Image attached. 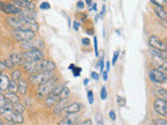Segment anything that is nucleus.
<instances>
[{
  "label": "nucleus",
  "instance_id": "nucleus-14",
  "mask_svg": "<svg viewBox=\"0 0 167 125\" xmlns=\"http://www.w3.org/2000/svg\"><path fill=\"white\" fill-rule=\"evenodd\" d=\"M68 104V100L65 99V100H58V101L55 103L54 106H53V114L54 115H60L62 112H63V109L66 108Z\"/></svg>",
  "mask_w": 167,
  "mask_h": 125
},
{
  "label": "nucleus",
  "instance_id": "nucleus-35",
  "mask_svg": "<svg viewBox=\"0 0 167 125\" xmlns=\"http://www.w3.org/2000/svg\"><path fill=\"white\" fill-rule=\"evenodd\" d=\"M4 64H5V67L8 68V69H13L15 67V65L13 64V62H12L10 58L7 59V61L4 62Z\"/></svg>",
  "mask_w": 167,
  "mask_h": 125
},
{
  "label": "nucleus",
  "instance_id": "nucleus-21",
  "mask_svg": "<svg viewBox=\"0 0 167 125\" xmlns=\"http://www.w3.org/2000/svg\"><path fill=\"white\" fill-rule=\"evenodd\" d=\"M8 81H10V79H8L7 75H0V93L8 90Z\"/></svg>",
  "mask_w": 167,
  "mask_h": 125
},
{
  "label": "nucleus",
  "instance_id": "nucleus-20",
  "mask_svg": "<svg viewBox=\"0 0 167 125\" xmlns=\"http://www.w3.org/2000/svg\"><path fill=\"white\" fill-rule=\"evenodd\" d=\"M154 95L159 97L158 99H164L166 100L167 98V92L165 91V89H163V88H157L154 87Z\"/></svg>",
  "mask_w": 167,
  "mask_h": 125
},
{
  "label": "nucleus",
  "instance_id": "nucleus-54",
  "mask_svg": "<svg viewBox=\"0 0 167 125\" xmlns=\"http://www.w3.org/2000/svg\"><path fill=\"white\" fill-rule=\"evenodd\" d=\"M2 5H3V2L0 1V11H2Z\"/></svg>",
  "mask_w": 167,
  "mask_h": 125
},
{
  "label": "nucleus",
  "instance_id": "nucleus-47",
  "mask_svg": "<svg viewBox=\"0 0 167 125\" xmlns=\"http://www.w3.org/2000/svg\"><path fill=\"white\" fill-rule=\"evenodd\" d=\"M84 5H85V2H83V1L77 2V8H84Z\"/></svg>",
  "mask_w": 167,
  "mask_h": 125
},
{
  "label": "nucleus",
  "instance_id": "nucleus-9",
  "mask_svg": "<svg viewBox=\"0 0 167 125\" xmlns=\"http://www.w3.org/2000/svg\"><path fill=\"white\" fill-rule=\"evenodd\" d=\"M149 45L156 50V51H166V45L162 40H160L159 38L156 36H151L149 39Z\"/></svg>",
  "mask_w": 167,
  "mask_h": 125
},
{
  "label": "nucleus",
  "instance_id": "nucleus-11",
  "mask_svg": "<svg viewBox=\"0 0 167 125\" xmlns=\"http://www.w3.org/2000/svg\"><path fill=\"white\" fill-rule=\"evenodd\" d=\"M43 47H44V43L42 41H35V42L30 41V42L24 43L22 45V48L27 50V51H30V50H40Z\"/></svg>",
  "mask_w": 167,
  "mask_h": 125
},
{
  "label": "nucleus",
  "instance_id": "nucleus-43",
  "mask_svg": "<svg viewBox=\"0 0 167 125\" xmlns=\"http://www.w3.org/2000/svg\"><path fill=\"white\" fill-rule=\"evenodd\" d=\"M82 43L84 44V45H89V44H90V40H89L88 38H84V39L82 40Z\"/></svg>",
  "mask_w": 167,
  "mask_h": 125
},
{
  "label": "nucleus",
  "instance_id": "nucleus-39",
  "mask_svg": "<svg viewBox=\"0 0 167 125\" xmlns=\"http://www.w3.org/2000/svg\"><path fill=\"white\" fill-rule=\"evenodd\" d=\"M91 77L93 78L94 80H98L99 79V74L96 73V72H94V71H92L91 72Z\"/></svg>",
  "mask_w": 167,
  "mask_h": 125
},
{
  "label": "nucleus",
  "instance_id": "nucleus-22",
  "mask_svg": "<svg viewBox=\"0 0 167 125\" xmlns=\"http://www.w3.org/2000/svg\"><path fill=\"white\" fill-rule=\"evenodd\" d=\"M8 58L13 62V64L15 66L19 65V64H22V55L19 54V53H12L11 56Z\"/></svg>",
  "mask_w": 167,
  "mask_h": 125
},
{
  "label": "nucleus",
  "instance_id": "nucleus-51",
  "mask_svg": "<svg viewBox=\"0 0 167 125\" xmlns=\"http://www.w3.org/2000/svg\"><path fill=\"white\" fill-rule=\"evenodd\" d=\"M104 12H106V6H103V11H101V14H100V16H104Z\"/></svg>",
  "mask_w": 167,
  "mask_h": 125
},
{
  "label": "nucleus",
  "instance_id": "nucleus-42",
  "mask_svg": "<svg viewBox=\"0 0 167 125\" xmlns=\"http://www.w3.org/2000/svg\"><path fill=\"white\" fill-rule=\"evenodd\" d=\"M96 121H97V125H104V122L101 120V116L97 115L96 116Z\"/></svg>",
  "mask_w": 167,
  "mask_h": 125
},
{
  "label": "nucleus",
  "instance_id": "nucleus-55",
  "mask_svg": "<svg viewBox=\"0 0 167 125\" xmlns=\"http://www.w3.org/2000/svg\"><path fill=\"white\" fill-rule=\"evenodd\" d=\"M88 82H89V79H88V78H86L85 81H84V83H85V84H87Z\"/></svg>",
  "mask_w": 167,
  "mask_h": 125
},
{
  "label": "nucleus",
  "instance_id": "nucleus-29",
  "mask_svg": "<svg viewBox=\"0 0 167 125\" xmlns=\"http://www.w3.org/2000/svg\"><path fill=\"white\" fill-rule=\"evenodd\" d=\"M88 101L90 104H93V102H94V96H93V92L92 91H88Z\"/></svg>",
  "mask_w": 167,
  "mask_h": 125
},
{
  "label": "nucleus",
  "instance_id": "nucleus-8",
  "mask_svg": "<svg viewBox=\"0 0 167 125\" xmlns=\"http://www.w3.org/2000/svg\"><path fill=\"white\" fill-rule=\"evenodd\" d=\"M154 108L158 114L166 117L167 116V101L164 99H156L154 102Z\"/></svg>",
  "mask_w": 167,
  "mask_h": 125
},
{
  "label": "nucleus",
  "instance_id": "nucleus-1",
  "mask_svg": "<svg viewBox=\"0 0 167 125\" xmlns=\"http://www.w3.org/2000/svg\"><path fill=\"white\" fill-rule=\"evenodd\" d=\"M23 67L27 73L32 75L43 71L52 72L55 69V64L53 62L48 61V59H41V61H38V62H25Z\"/></svg>",
  "mask_w": 167,
  "mask_h": 125
},
{
  "label": "nucleus",
  "instance_id": "nucleus-4",
  "mask_svg": "<svg viewBox=\"0 0 167 125\" xmlns=\"http://www.w3.org/2000/svg\"><path fill=\"white\" fill-rule=\"evenodd\" d=\"M22 55V62H38L41 59H44V53L42 50H30V51H25Z\"/></svg>",
  "mask_w": 167,
  "mask_h": 125
},
{
  "label": "nucleus",
  "instance_id": "nucleus-46",
  "mask_svg": "<svg viewBox=\"0 0 167 125\" xmlns=\"http://www.w3.org/2000/svg\"><path fill=\"white\" fill-rule=\"evenodd\" d=\"M1 125H16L15 123H13V122H11V121H2V123Z\"/></svg>",
  "mask_w": 167,
  "mask_h": 125
},
{
  "label": "nucleus",
  "instance_id": "nucleus-41",
  "mask_svg": "<svg viewBox=\"0 0 167 125\" xmlns=\"http://www.w3.org/2000/svg\"><path fill=\"white\" fill-rule=\"evenodd\" d=\"M104 58H100V61H99L100 72H104Z\"/></svg>",
  "mask_w": 167,
  "mask_h": 125
},
{
  "label": "nucleus",
  "instance_id": "nucleus-6",
  "mask_svg": "<svg viewBox=\"0 0 167 125\" xmlns=\"http://www.w3.org/2000/svg\"><path fill=\"white\" fill-rule=\"evenodd\" d=\"M148 76H149L150 80L153 82H156V83H163L167 79L166 74L162 71L158 70V69H151V70H149Z\"/></svg>",
  "mask_w": 167,
  "mask_h": 125
},
{
  "label": "nucleus",
  "instance_id": "nucleus-16",
  "mask_svg": "<svg viewBox=\"0 0 167 125\" xmlns=\"http://www.w3.org/2000/svg\"><path fill=\"white\" fill-rule=\"evenodd\" d=\"M8 25H11L12 27H14L15 29H22V23H21V21L18 19V17H15V16L8 17Z\"/></svg>",
  "mask_w": 167,
  "mask_h": 125
},
{
  "label": "nucleus",
  "instance_id": "nucleus-50",
  "mask_svg": "<svg viewBox=\"0 0 167 125\" xmlns=\"http://www.w3.org/2000/svg\"><path fill=\"white\" fill-rule=\"evenodd\" d=\"M150 3H153V4H154L156 6H159V5H161L159 2H157V1H154V0H150Z\"/></svg>",
  "mask_w": 167,
  "mask_h": 125
},
{
  "label": "nucleus",
  "instance_id": "nucleus-52",
  "mask_svg": "<svg viewBox=\"0 0 167 125\" xmlns=\"http://www.w3.org/2000/svg\"><path fill=\"white\" fill-rule=\"evenodd\" d=\"M77 70L80 71V68H78V69H77ZM73 74H74V76H78V75H79L78 72H73Z\"/></svg>",
  "mask_w": 167,
  "mask_h": 125
},
{
  "label": "nucleus",
  "instance_id": "nucleus-33",
  "mask_svg": "<svg viewBox=\"0 0 167 125\" xmlns=\"http://www.w3.org/2000/svg\"><path fill=\"white\" fill-rule=\"evenodd\" d=\"M118 58H119V50H117V51L114 52V54H113V59H112V64L113 65H116Z\"/></svg>",
  "mask_w": 167,
  "mask_h": 125
},
{
  "label": "nucleus",
  "instance_id": "nucleus-28",
  "mask_svg": "<svg viewBox=\"0 0 167 125\" xmlns=\"http://www.w3.org/2000/svg\"><path fill=\"white\" fill-rule=\"evenodd\" d=\"M13 108H14V111L20 112V114H22V112L25 111V108H24V105L22 104V103H20V102L13 104Z\"/></svg>",
  "mask_w": 167,
  "mask_h": 125
},
{
  "label": "nucleus",
  "instance_id": "nucleus-5",
  "mask_svg": "<svg viewBox=\"0 0 167 125\" xmlns=\"http://www.w3.org/2000/svg\"><path fill=\"white\" fill-rule=\"evenodd\" d=\"M55 82H57V79H55V78H51V79H49L47 82L39 86L38 92H37L39 98L43 99V98H45V96L49 95V94L51 93V91L53 90V88L55 87Z\"/></svg>",
  "mask_w": 167,
  "mask_h": 125
},
{
  "label": "nucleus",
  "instance_id": "nucleus-45",
  "mask_svg": "<svg viewBox=\"0 0 167 125\" xmlns=\"http://www.w3.org/2000/svg\"><path fill=\"white\" fill-rule=\"evenodd\" d=\"M7 69V67H5V64H4V62H0V72L1 71H3Z\"/></svg>",
  "mask_w": 167,
  "mask_h": 125
},
{
  "label": "nucleus",
  "instance_id": "nucleus-24",
  "mask_svg": "<svg viewBox=\"0 0 167 125\" xmlns=\"http://www.w3.org/2000/svg\"><path fill=\"white\" fill-rule=\"evenodd\" d=\"M8 92H13V93H16L18 91V83L17 81H15L13 79H10V81H8Z\"/></svg>",
  "mask_w": 167,
  "mask_h": 125
},
{
  "label": "nucleus",
  "instance_id": "nucleus-48",
  "mask_svg": "<svg viewBox=\"0 0 167 125\" xmlns=\"http://www.w3.org/2000/svg\"><path fill=\"white\" fill-rule=\"evenodd\" d=\"M103 77H104V80H108V72L107 71L103 72Z\"/></svg>",
  "mask_w": 167,
  "mask_h": 125
},
{
  "label": "nucleus",
  "instance_id": "nucleus-44",
  "mask_svg": "<svg viewBox=\"0 0 167 125\" xmlns=\"http://www.w3.org/2000/svg\"><path fill=\"white\" fill-rule=\"evenodd\" d=\"M73 28H74V30H78L79 24H78V22H77V21H74L73 22Z\"/></svg>",
  "mask_w": 167,
  "mask_h": 125
},
{
  "label": "nucleus",
  "instance_id": "nucleus-40",
  "mask_svg": "<svg viewBox=\"0 0 167 125\" xmlns=\"http://www.w3.org/2000/svg\"><path fill=\"white\" fill-rule=\"evenodd\" d=\"M109 115H110V118L112 119L113 121L116 120V114H115V112H114L113 109H111L110 112H109Z\"/></svg>",
  "mask_w": 167,
  "mask_h": 125
},
{
  "label": "nucleus",
  "instance_id": "nucleus-15",
  "mask_svg": "<svg viewBox=\"0 0 167 125\" xmlns=\"http://www.w3.org/2000/svg\"><path fill=\"white\" fill-rule=\"evenodd\" d=\"M15 4H16L17 8H23L28 9V11H32V9L35 8V4L32 1H28V0H25V1H23V0H17V1H15Z\"/></svg>",
  "mask_w": 167,
  "mask_h": 125
},
{
  "label": "nucleus",
  "instance_id": "nucleus-25",
  "mask_svg": "<svg viewBox=\"0 0 167 125\" xmlns=\"http://www.w3.org/2000/svg\"><path fill=\"white\" fill-rule=\"evenodd\" d=\"M22 78V72H21L20 69H15V70L12 72V79L15 81H18Z\"/></svg>",
  "mask_w": 167,
  "mask_h": 125
},
{
  "label": "nucleus",
  "instance_id": "nucleus-13",
  "mask_svg": "<svg viewBox=\"0 0 167 125\" xmlns=\"http://www.w3.org/2000/svg\"><path fill=\"white\" fill-rule=\"evenodd\" d=\"M80 109H82V104L78 102H74V103H71L69 105H67L66 108L63 109V112L66 115H70V114H77Z\"/></svg>",
  "mask_w": 167,
  "mask_h": 125
},
{
  "label": "nucleus",
  "instance_id": "nucleus-12",
  "mask_svg": "<svg viewBox=\"0 0 167 125\" xmlns=\"http://www.w3.org/2000/svg\"><path fill=\"white\" fill-rule=\"evenodd\" d=\"M78 118H79V116L77 114L66 115L60 122H58V125H72L74 123H76V121L78 120Z\"/></svg>",
  "mask_w": 167,
  "mask_h": 125
},
{
  "label": "nucleus",
  "instance_id": "nucleus-36",
  "mask_svg": "<svg viewBox=\"0 0 167 125\" xmlns=\"http://www.w3.org/2000/svg\"><path fill=\"white\" fill-rule=\"evenodd\" d=\"M40 8L41 9H49L50 8V4H49L48 2H42L41 4H40Z\"/></svg>",
  "mask_w": 167,
  "mask_h": 125
},
{
  "label": "nucleus",
  "instance_id": "nucleus-31",
  "mask_svg": "<svg viewBox=\"0 0 167 125\" xmlns=\"http://www.w3.org/2000/svg\"><path fill=\"white\" fill-rule=\"evenodd\" d=\"M76 125H92V120L91 119H87V120L76 122Z\"/></svg>",
  "mask_w": 167,
  "mask_h": 125
},
{
  "label": "nucleus",
  "instance_id": "nucleus-53",
  "mask_svg": "<svg viewBox=\"0 0 167 125\" xmlns=\"http://www.w3.org/2000/svg\"><path fill=\"white\" fill-rule=\"evenodd\" d=\"M86 3L89 5V6H91L92 5V1H90V0H88V1H86Z\"/></svg>",
  "mask_w": 167,
  "mask_h": 125
},
{
  "label": "nucleus",
  "instance_id": "nucleus-57",
  "mask_svg": "<svg viewBox=\"0 0 167 125\" xmlns=\"http://www.w3.org/2000/svg\"><path fill=\"white\" fill-rule=\"evenodd\" d=\"M1 123H2V120H1V119H0V125H1Z\"/></svg>",
  "mask_w": 167,
  "mask_h": 125
},
{
  "label": "nucleus",
  "instance_id": "nucleus-27",
  "mask_svg": "<svg viewBox=\"0 0 167 125\" xmlns=\"http://www.w3.org/2000/svg\"><path fill=\"white\" fill-rule=\"evenodd\" d=\"M64 87L65 86H63V84H58V86H55L53 88V90L51 91L50 94H52V95H55V96H60V94H61L62 91H63Z\"/></svg>",
  "mask_w": 167,
  "mask_h": 125
},
{
  "label": "nucleus",
  "instance_id": "nucleus-56",
  "mask_svg": "<svg viewBox=\"0 0 167 125\" xmlns=\"http://www.w3.org/2000/svg\"><path fill=\"white\" fill-rule=\"evenodd\" d=\"M93 9H94V11H96V4H95V3L93 4Z\"/></svg>",
  "mask_w": 167,
  "mask_h": 125
},
{
  "label": "nucleus",
  "instance_id": "nucleus-17",
  "mask_svg": "<svg viewBox=\"0 0 167 125\" xmlns=\"http://www.w3.org/2000/svg\"><path fill=\"white\" fill-rule=\"evenodd\" d=\"M4 96L5 98V101L8 102V103H12V104H15V103H18L20 102V98L17 96L16 93H13V92H8Z\"/></svg>",
  "mask_w": 167,
  "mask_h": 125
},
{
  "label": "nucleus",
  "instance_id": "nucleus-3",
  "mask_svg": "<svg viewBox=\"0 0 167 125\" xmlns=\"http://www.w3.org/2000/svg\"><path fill=\"white\" fill-rule=\"evenodd\" d=\"M13 36L18 42L27 43L35 39V32L28 29H14Z\"/></svg>",
  "mask_w": 167,
  "mask_h": 125
},
{
  "label": "nucleus",
  "instance_id": "nucleus-30",
  "mask_svg": "<svg viewBox=\"0 0 167 125\" xmlns=\"http://www.w3.org/2000/svg\"><path fill=\"white\" fill-rule=\"evenodd\" d=\"M107 96H108V93H107L106 87H103V88H101V91H100V97H101V99L104 100V99L107 98Z\"/></svg>",
  "mask_w": 167,
  "mask_h": 125
},
{
  "label": "nucleus",
  "instance_id": "nucleus-10",
  "mask_svg": "<svg viewBox=\"0 0 167 125\" xmlns=\"http://www.w3.org/2000/svg\"><path fill=\"white\" fill-rule=\"evenodd\" d=\"M2 12H4L5 14H8V15H19L21 12V8H17L16 5L12 4V3H3V5H2Z\"/></svg>",
  "mask_w": 167,
  "mask_h": 125
},
{
  "label": "nucleus",
  "instance_id": "nucleus-32",
  "mask_svg": "<svg viewBox=\"0 0 167 125\" xmlns=\"http://www.w3.org/2000/svg\"><path fill=\"white\" fill-rule=\"evenodd\" d=\"M117 102H118V104L120 106H123V105H125L126 100L124 98H122L121 96H117Z\"/></svg>",
  "mask_w": 167,
  "mask_h": 125
},
{
  "label": "nucleus",
  "instance_id": "nucleus-23",
  "mask_svg": "<svg viewBox=\"0 0 167 125\" xmlns=\"http://www.w3.org/2000/svg\"><path fill=\"white\" fill-rule=\"evenodd\" d=\"M154 12H156L157 16H159V18L162 19L163 21L166 20V12H165V9L163 8L162 5L156 6V8H154Z\"/></svg>",
  "mask_w": 167,
  "mask_h": 125
},
{
  "label": "nucleus",
  "instance_id": "nucleus-2",
  "mask_svg": "<svg viewBox=\"0 0 167 125\" xmlns=\"http://www.w3.org/2000/svg\"><path fill=\"white\" fill-rule=\"evenodd\" d=\"M51 78H52V72L43 71V72H39V73L29 75L28 81L30 84H33V86H36V84L41 86V84L47 82V81L49 79H51Z\"/></svg>",
  "mask_w": 167,
  "mask_h": 125
},
{
  "label": "nucleus",
  "instance_id": "nucleus-34",
  "mask_svg": "<svg viewBox=\"0 0 167 125\" xmlns=\"http://www.w3.org/2000/svg\"><path fill=\"white\" fill-rule=\"evenodd\" d=\"M154 125H167V122L165 119H157L154 121Z\"/></svg>",
  "mask_w": 167,
  "mask_h": 125
},
{
  "label": "nucleus",
  "instance_id": "nucleus-26",
  "mask_svg": "<svg viewBox=\"0 0 167 125\" xmlns=\"http://www.w3.org/2000/svg\"><path fill=\"white\" fill-rule=\"evenodd\" d=\"M70 95V90H69V88H67V87H64V89L63 91L61 92L60 94V100H65V99H67L68 100V97H69Z\"/></svg>",
  "mask_w": 167,
  "mask_h": 125
},
{
  "label": "nucleus",
  "instance_id": "nucleus-19",
  "mask_svg": "<svg viewBox=\"0 0 167 125\" xmlns=\"http://www.w3.org/2000/svg\"><path fill=\"white\" fill-rule=\"evenodd\" d=\"M58 100H60V97L52 95V94H49V95L46 96L45 98V104L47 108H50V106H53L55 103H57Z\"/></svg>",
  "mask_w": 167,
  "mask_h": 125
},
{
  "label": "nucleus",
  "instance_id": "nucleus-38",
  "mask_svg": "<svg viewBox=\"0 0 167 125\" xmlns=\"http://www.w3.org/2000/svg\"><path fill=\"white\" fill-rule=\"evenodd\" d=\"M94 50H95V55L98 56V45H97L96 38H94Z\"/></svg>",
  "mask_w": 167,
  "mask_h": 125
},
{
  "label": "nucleus",
  "instance_id": "nucleus-7",
  "mask_svg": "<svg viewBox=\"0 0 167 125\" xmlns=\"http://www.w3.org/2000/svg\"><path fill=\"white\" fill-rule=\"evenodd\" d=\"M4 116V118L7 119L8 121H11L13 122V123H18V124H22L24 122V118L22 114H20V112H18L16 111H11V112H4V114H2Z\"/></svg>",
  "mask_w": 167,
  "mask_h": 125
},
{
  "label": "nucleus",
  "instance_id": "nucleus-49",
  "mask_svg": "<svg viewBox=\"0 0 167 125\" xmlns=\"http://www.w3.org/2000/svg\"><path fill=\"white\" fill-rule=\"evenodd\" d=\"M106 66H107V72H108V73H109V71H110V62H106Z\"/></svg>",
  "mask_w": 167,
  "mask_h": 125
},
{
  "label": "nucleus",
  "instance_id": "nucleus-37",
  "mask_svg": "<svg viewBox=\"0 0 167 125\" xmlns=\"http://www.w3.org/2000/svg\"><path fill=\"white\" fill-rule=\"evenodd\" d=\"M7 103V101H5V98H4V96L2 95L1 93H0V108H3V105Z\"/></svg>",
  "mask_w": 167,
  "mask_h": 125
},
{
  "label": "nucleus",
  "instance_id": "nucleus-58",
  "mask_svg": "<svg viewBox=\"0 0 167 125\" xmlns=\"http://www.w3.org/2000/svg\"><path fill=\"white\" fill-rule=\"evenodd\" d=\"M0 75H1V72H0Z\"/></svg>",
  "mask_w": 167,
  "mask_h": 125
},
{
  "label": "nucleus",
  "instance_id": "nucleus-18",
  "mask_svg": "<svg viewBox=\"0 0 167 125\" xmlns=\"http://www.w3.org/2000/svg\"><path fill=\"white\" fill-rule=\"evenodd\" d=\"M17 83H18V91L20 92L21 95H26L27 88H28L27 81L25 79H23V78H20V79L17 81Z\"/></svg>",
  "mask_w": 167,
  "mask_h": 125
}]
</instances>
